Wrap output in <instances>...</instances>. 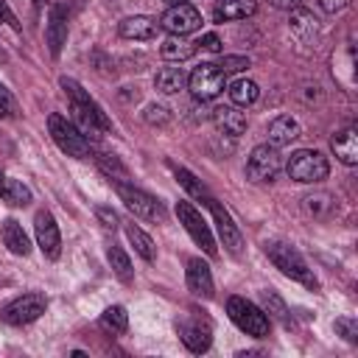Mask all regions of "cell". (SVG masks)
Segmentation results:
<instances>
[{
    "mask_svg": "<svg viewBox=\"0 0 358 358\" xmlns=\"http://www.w3.org/2000/svg\"><path fill=\"white\" fill-rule=\"evenodd\" d=\"M59 84H62V90H64V95L70 101V109H73L81 131H87V134H106V131H112V120L106 117L101 103L92 101L90 92L76 78H62Z\"/></svg>",
    "mask_w": 358,
    "mask_h": 358,
    "instance_id": "obj_1",
    "label": "cell"
},
{
    "mask_svg": "<svg viewBox=\"0 0 358 358\" xmlns=\"http://www.w3.org/2000/svg\"><path fill=\"white\" fill-rule=\"evenodd\" d=\"M266 257L274 263V268H280L285 277H291L294 282L316 291L319 288V280L313 277V268L305 263V257L291 246V243H282V241H271L266 243Z\"/></svg>",
    "mask_w": 358,
    "mask_h": 358,
    "instance_id": "obj_2",
    "label": "cell"
},
{
    "mask_svg": "<svg viewBox=\"0 0 358 358\" xmlns=\"http://www.w3.org/2000/svg\"><path fill=\"white\" fill-rule=\"evenodd\" d=\"M48 131H50L53 143H56L67 157H76V159H90V157H92V145H90V140H87V134H84L76 123H70L64 115L50 112V117H48Z\"/></svg>",
    "mask_w": 358,
    "mask_h": 358,
    "instance_id": "obj_3",
    "label": "cell"
},
{
    "mask_svg": "<svg viewBox=\"0 0 358 358\" xmlns=\"http://www.w3.org/2000/svg\"><path fill=\"white\" fill-rule=\"evenodd\" d=\"M227 313L235 322V327L243 330L246 336L266 338L268 330H271V319L266 316V310H260L255 302H249L243 296H229L227 299Z\"/></svg>",
    "mask_w": 358,
    "mask_h": 358,
    "instance_id": "obj_4",
    "label": "cell"
},
{
    "mask_svg": "<svg viewBox=\"0 0 358 358\" xmlns=\"http://www.w3.org/2000/svg\"><path fill=\"white\" fill-rule=\"evenodd\" d=\"M288 176L294 182H302V185H313V182H322L327 179L330 173V162L322 151H313V148H299L291 154L288 165H285Z\"/></svg>",
    "mask_w": 358,
    "mask_h": 358,
    "instance_id": "obj_5",
    "label": "cell"
},
{
    "mask_svg": "<svg viewBox=\"0 0 358 358\" xmlns=\"http://www.w3.org/2000/svg\"><path fill=\"white\" fill-rule=\"evenodd\" d=\"M48 308V296L39 294V291H31V294H22L17 299H11L3 310H0V319L6 324H14V327H22V324H31L36 322Z\"/></svg>",
    "mask_w": 358,
    "mask_h": 358,
    "instance_id": "obj_6",
    "label": "cell"
},
{
    "mask_svg": "<svg viewBox=\"0 0 358 358\" xmlns=\"http://www.w3.org/2000/svg\"><path fill=\"white\" fill-rule=\"evenodd\" d=\"M187 87H190V92H193L199 101H213L215 95L224 92V87H227V73H224L218 64L204 62V64H199V67L187 76Z\"/></svg>",
    "mask_w": 358,
    "mask_h": 358,
    "instance_id": "obj_7",
    "label": "cell"
},
{
    "mask_svg": "<svg viewBox=\"0 0 358 358\" xmlns=\"http://www.w3.org/2000/svg\"><path fill=\"white\" fill-rule=\"evenodd\" d=\"M176 333H179L182 344H185L190 352H196V355L207 352L210 344H213V327H210V322H207L204 316H196V313L179 316V319H176Z\"/></svg>",
    "mask_w": 358,
    "mask_h": 358,
    "instance_id": "obj_8",
    "label": "cell"
},
{
    "mask_svg": "<svg viewBox=\"0 0 358 358\" xmlns=\"http://www.w3.org/2000/svg\"><path fill=\"white\" fill-rule=\"evenodd\" d=\"M115 190H117L120 201H123L137 218H145V221H165V207H162V201H157V199L148 196L145 190L131 187V185H123V182H115Z\"/></svg>",
    "mask_w": 358,
    "mask_h": 358,
    "instance_id": "obj_9",
    "label": "cell"
},
{
    "mask_svg": "<svg viewBox=\"0 0 358 358\" xmlns=\"http://www.w3.org/2000/svg\"><path fill=\"white\" fill-rule=\"evenodd\" d=\"M280 168H282V159H280V151L274 145H255L249 159H246V176L257 185L274 182Z\"/></svg>",
    "mask_w": 358,
    "mask_h": 358,
    "instance_id": "obj_10",
    "label": "cell"
},
{
    "mask_svg": "<svg viewBox=\"0 0 358 358\" xmlns=\"http://www.w3.org/2000/svg\"><path fill=\"white\" fill-rule=\"evenodd\" d=\"M176 218H179V224L187 229V235L204 249V255H210V257H215V241H213V232H210V227H207V221H204V215L190 204V201H176Z\"/></svg>",
    "mask_w": 358,
    "mask_h": 358,
    "instance_id": "obj_11",
    "label": "cell"
},
{
    "mask_svg": "<svg viewBox=\"0 0 358 358\" xmlns=\"http://www.w3.org/2000/svg\"><path fill=\"white\" fill-rule=\"evenodd\" d=\"M199 25H201V14H199V8H193L190 3H176V6H171V8L162 14V20H159V28H165V31L173 34V36L193 34Z\"/></svg>",
    "mask_w": 358,
    "mask_h": 358,
    "instance_id": "obj_12",
    "label": "cell"
},
{
    "mask_svg": "<svg viewBox=\"0 0 358 358\" xmlns=\"http://www.w3.org/2000/svg\"><path fill=\"white\" fill-rule=\"evenodd\" d=\"M34 232H36V243L42 249V255L48 260H56L62 255V235H59V224L48 210H39L34 218Z\"/></svg>",
    "mask_w": 358,
    "mask_h": 358,
    "instance_id": "obj_13",
    "label": "cell"
},
{
    "mask_svg": "<svg viewBox=\"0 0 358 358\" xmlns=\"http://www.w3.org/2000/svg\"><path fill=\"white\" fill-rule=\"evenodd\" d=\"M207 207H210V213H213V221H215V229H218V235H221V243L227 246L229 255L238 257V255L243 252V235H241L238 224H235L232 215L218 204V199H213Z\"/></svg>",
    "mask_w": 358,
    "mask_h": 358,
    "instance_id": "obj_14",
    "label": "cell"
},
{
    "mask_svg": "<svg viewBox=\"0 0 358 358\" xmlns=\"http://www.w3.org/2000/svg\"><path fill=\"white\" fill-rule=\"evenodd\" d=\"M45 39H48V48H50V56H59L64 42H67V6L62 0H56L50 6V14H48V28H45Z\"/></svg>",
    "mask_w": 358,
    "mask_h": 358,
    "instance_id": "obj_15",
    "label": "cell"
},
{
    "mask_svg": "<svg viewBox=\"0 0 358 358\" xmlns=\"http://www.w3.org/2000/svg\"><path fill=\"white\" fill-rule=\"evenodd\" d=\"M187 288L196 294V296H204L210 299L213 296V274H210V266L201 260V257H190L187 260Z\"/></svg>",
    "mask_w": 358,
    "mask_h": 358,
    "instance_id": "obj_16",
    "label": "cell"
},
{
    "mask_svg": "<svg viewBox=\"0 0 358 358\" xmlns=\"http://www.w3.org/2000/svg\"><path fill=\"white\" fill-rule=\"evenodd\" d=\"M330 148H333V154H336L344 165H350V168L358 165V134H355L352 126L336 131V134L330 137Z\"/></svg>",
    "mask_w": 358,
    "mask_h": 358,
    "instance_id": "obj_17",
    "label": "cell"
},
{
    "mask_svg": "<svg viewBox=\"0 0 358 358\" xmlns=\"http://www.w3.org/2000/svg\"><path fill=\"white\" fill-rule=\"evenodd\" d=\"M159 31V22L154 17H145V14H137V17H126L120 25H117V34L123 39H154Z\"/></svg>",
    "mask_w": 358,
    "mask_h": 358,
    "instance_id": "obj_18",
    "label": "cell"
},
{
    "mask_svg": "<svg viewBox=\"0 0 358 358\" xmlns=\"http://www.w3.org/2000/svg\"><path fill=\"white\" fill-rule=\"evenodd\" d=\"M299 134H302V129H299V123H296L291 115H277V117L268 123V143H271L274 148L291 145Z\"/></svg>",
    "mask_w": 358,
    "mask_h": 358,
    "instance_id": "obj_19",
    "label": "cell"
},
{
    "mask_svg": "<svg viewBox=\"0 0 358 358\" xmlns=\"http://www.w3.org/2000/svg\"><path fill=\"white\" fill-rule=\"evenodd\" d=\"M257 11L255 0H215L213 17L215 22H232V20H246Z\"/></svg>",
    "mask_w": 358,
    "mask_h": 358,
    "instance_id": "obj_20",
    "label": "cell"
},
{
    "mask_svg": "<svg viewBox=\"0 0 358 358\" xmlns=\"http://www.w3.org/2000/svg\"><path fill=\"white\" fill-rule=\"evenodd\" d=\"M213 123L218 131L229 134V137H241L246 131V115L238 112V106H218L213 109Z\"/></svg>",
    "mask_w": 358,
    "mask_h": 358,
    "instance_id": "obj_21",
    "label": "cell"
},
{
    "mask_svg": "<svg viewBox=\"0 0 358 358\" xmlns=\"http://www.w3.org/2000/svg\"><path fill=\"white\" fill-rule=\"evenodd\" d=\"M0 238H3V243L8 246V252H11V255L28 257V252H31V241H28V235H25L22 224H17L14 218H6V221H3V227H0Z\"/></svg>",
    "mask_w": 358,
    "mask_h": 358,
    "instance_id": "obj_22",
    "label": "cell"
},
{
    "mask_svg": "<svg viewBox=\"0 0 358 358\" xmlns=\"http://www.w3.org/2000/svg\"><path fill=\"white\" fill-rule=\"evenodd\" d=\"M288 25H291V34L296 36V42H302V45H308L310 39H316V17L308 11V8H291V20H288Z\"/></svg>",
    "mask_w": 358,
    "mask_h": 358,
    "instance_id": "obj_23",
    "label": "cell"
},
{
    "mask_svg": "<svg viewBox=\"0 0 358 358\" xmlns=\"http://www.w3.org/2000/svg\"><path fill=\"white\" fill-rule=\"evenodd\" d=\"M0 201H6L11 207H25L31 201V190L22 182L8 179L6 173H0Z\"/></svg>",
    "mask_w": 358,
    "mask_h": 358,
    "instance_id": "obj_24",
    "label": "cell"
},
{
    "mask_svg": "<svg viewBox=\"0 0 358 358\" xmlns=\"http://www.w3.org/2000/svg\"><path fill=\"white\" fill-rule=\"evenodd\" d=\"M185 84H187V76H185L182 67H162V70H157V76H154V87H157L162 95H173V92H179Z\"/></svg>",
    "mask_w": 358,
    "mask_h": 358,
    "instance_id": "obj_25",
    "label": "cell"
},
{
    "mask_svg": "<svg viewBox=\"0 0 358 358\" xmlns=\"http://www.w3.org/2000/svg\"><path fill=\"white\" fill-rule=\"evenodd\" d=\"M176 182H179V185H182V187H185V190H187V193H190L196 201H201L204 207H207V204L215 199V196H213V193H210V190L201 185V179H196V176H193L187 168H176Z\"/></svg>",
    "mask_w": 358,
    "mask_h": 358,
    "instance_id": "obj_26",
    "label": "cell"
},
{
    "mask_svg": "<svg viewBox=\"0 0 358 358\" xmlns=\"http://www.w3.org/2000/svg\"><path fill=\"white\" fill-rule=\"evenodd\" d=\"M227 92H229V98H232L235 106H252V103L257 101V95H260L257 84L249 81V78H238V81H232Z\"/></svg>",
    "mask_w": 358,
    "mask_h": 358,
    "instance_id": "obj_27",
    "label": "cell"
},
{
    "mask_svg": "<svg viewBox=\"0 0 358 358\" xmlns=\"http://www.w3.org/2000/svg\"><path fill=\"white\" fill-rule=\"evenodd\" d=\"M159 53H162V59H168V62H185V59H190V56L196 53V42H185V39L171 36V39H165V42L159 45Z\"/></svg>",
    "mask_w": 358,
    "mask_h": 358,
    "instance_id": "obj_28",
    "label": "cell"
},
{
    "mask_svg": "<svg viewBox=\"0 0 358 358\" xmlns=\"http://www.w3.org/2000/svg\"><path fill=\"white\" fill-rule=\"evenodd\" d=\"M126 238L131 241V246H134V252L145 260V263H154V257H157V252H154V241L140 229V227H134V224H129L126 227Z\"/></svg>",
    "mask_w": 358,
    "mask_h": 358,
    "instance_id": "obj_29",
    "label": "cell"
},
{
    "mask_svg": "<svg viewBox=\"0 0 358 358\" xmlns=\"http://www.w3.org/2000/svg\"><path fill=\"white\" fill-rule=\"evenodd\" d=\"M305 210L313 215V218H327L333 210H336V199L330 193H313V196H305Z\"/></svg>",
    "mask_w": 358,
    "mask_h": 358,
    "instance_id": "obj_30",
    "label": "cell"
},
{
    "mask_svg": "<svg viewBox=\"0 0 358 358\" xmlns=\"http://www.w3.org/2000/svg\"><path fill=\"white\" fill-rule=\"evenodd\" d=\"M101 324H103L106 330H112V333H126V327H129V313H126V308H123V305H109V308L101 313Z\"/></svg>",
    "mask_w": 358,
    "mask_h": 358,
    "instance_id": "obj_31",
    "label": "cell"
},
{
    "mask_svg": "<svg viewBox=\"0 0 358 358\" xmlns=\"http://www.w3.org/2000/svg\"><path fill=\"white\" fill-rule=\"evenodd\" d=\"M106 257H109L112 271H115L123 282H131V260H129V255H126L120 246H109V249H106Z\"/></svg>",
    "mask_w": 358,
    "mask_h": 358,
    "instance_id": "obj_32",
    "label": "cell"
},
{
    "mask_svg": "<svg viewBox=\"0 0 358 358\" xmlns=\"http://www.w3.org/2000/svg\"><path fill=\"white\" fill-rule=\"evenodd\" d=\"M260 302H263V310L271 313L274 319H280L282 324H288V308L282 302V296L277 291H260Z\"/></svg>",
    "mask_w": 358,
    "mask_h": 358,
    "instance_id": "obj_33",
    "label": "cell"
},
{
    "mask_svg": "<svg viewBox=\"0 0 358 358\" xmlns=\"http://www.w3.org/2000/svg\"><path fill=\"white\" fill-rule=\"evenodd\" d=\"M333 327H336V333L344 336L347 341H352V344L358 341V322H355L352 316H341V319H336Z\"/></svg>",
    "mask_w": 358,
    "mask_h": 358,
    "instance_id": "obj_34",
    "label": "cell"
},
{
    "mask_svg": "<svg viewBox=\"0 0 358 358\" xmlns=\"http://www.w3.org/2000/svg\"><path fill=\"white\" fill-rule=\"evenodd\" d=\"M168 120H171V112H168L165 106L151 103V106L145 109V123H151V126H165Z\"/></svg>",
    "mask_w": 358,
    "mask_h": 358,
    "instance_id": "obj_35",
    "label": "cell"
},
{
    "mask_svg": "<svg viewBox=\"0 0 358 358\" xmlns=\"http://www.w3.org/2000/svg\"><path fill=\"white\" fill-rule=\"evenodd\" d=\"M95 159H98V165H101V168H103L109 176H112V173H117V176H126V168L120 165V159H117L115 154H98Z\"/></svg>",
    "mask_w": 358,
    "mask_h": 358,
    "instance_id": "obj_36",
    "label": "cell"
},
{
    "mask_svg": "<svg viewBox=\"0 0 358 358\" xmlns=\"http://www.w3.org/2000/svg\"><path fill=\"white\" fill-rule=\"evenodd\" d=\"M218 67H221L224 73H241V70L249 67V59H246V56H224Z\"/></svg>",
    "mask_w": 358,
    "mask_h": 358,
    "instance_id": "obj_37",
    "label": "cell"
},
{
    "mask_svg": "<svg viewBox=\"0 0 358 358\" xmlns=\"http://www.w3.org/2000/svg\"><path fill=\"white\" fill-rule=\"evenodd\" d=\"M95 215H98V221H101L103 229H117V224H120V221H117V213H115L112 207H98Z\"/></svg>",
    "mask_w": 358,
    "mask_h": 358,
    "instance_id": "obj_38",
    "label": "cell"
},
{
    "mask_svg": "<svg viewBox=\"0 0 358 358\" xmlns=\"http://www.w3.org/2000/svg\"><path fill=\"white\" fill-rule=\"evenodd\" d=\"M11 115H17V103L8 95V90L0 84V117H11Z\"/></svg>",
    "mask_w": 358,
    "mask_h": 358,
    "instance_id": "obj_39",
    "label": "cell"
},
{
    "mask_svg": "<svg viewBox=\"0 0 358 358\" xmlns=\"http://www.w3.org/2000/svg\"><path fill=\"white\" fill-rule=\"evenodd\" d=\"M196 48L210 50V53H218L221 50V39H218V34H201V39L196 42Z\"/></svg>",
    "mask_w": 358,
    "mask_h": 358,
    "instance_id": "obj_40",
    "label": "cell"
},
{
    "mask_svg": "<svg viewBox=\"0 0 358 358\" xmlns=\"http://www.w3.org/2000/svg\"><path fill=\"white\" fill-rule=\"evenodd\" d=\"M0 22H8L14 31H20V22H17V17H14V11L8 8L6 0H0Z\"/></svg>",
    "mask_w": 358,
    "mask_h": 358,
    "instance_id": "obj_41",
    "label": "cell"
},
{
    "mask_svg": "<svg viewBox=\"0 0 358 358\" xmlns=\"http://www.w3.org/2000/svg\"><path fill=\"white\" fill-rule=\"evenodd\" d=\"M347 3H350V0H319V6H322L327 14H336V11L347 8Z\"/></svg>",
    "mask_w": 358,
    "mask_h": 358,
    "instance_id": "obj_42",
    "label": "cell"
},
{
    "mask_svg": "<svg viewBox=\"0 0 358 358\" xmlns=\"http://www.w3.org/2000/svg\"><path fill=\"white\" fill-rule=\"evenodd\" d=\"M268 3H271L274 8H288V11L299 6V0H268Z\"/></svg>",
    "mask_w": 358,
    "mask_h": 358,
    "instance_id": "obj_43",
    "label": "cell"
},
{
    "mask_svg": "<svg viewBox=\"0 0 358 358\" xmlns=\"http://www.w3.org/2000/svg\"><path fill=\"white\" fill-rule=\"evenodd\" d=\"M165 3H171V6H176V3H187V0H165Z\"/></svg>",
    "mask_w": 358,
    "mask_h": 358,
    "instance_id": "obj_44",
    "label": "cell"
},
{
    "mask_svg": "<svg viewBox=\"0 0 358 358\" xmlns=\"http://www.w3.org/2000/svg\"><path fill=\"white\" fill-rule=\"evenodd\" d=\"M42 3H45V0H36V6H42Z\"/></svg>",
    "mask_w": 358,
    "mask_h": 358,
    "instance_id": "obj_45",
    "label": "cell"
}]
</instances>
